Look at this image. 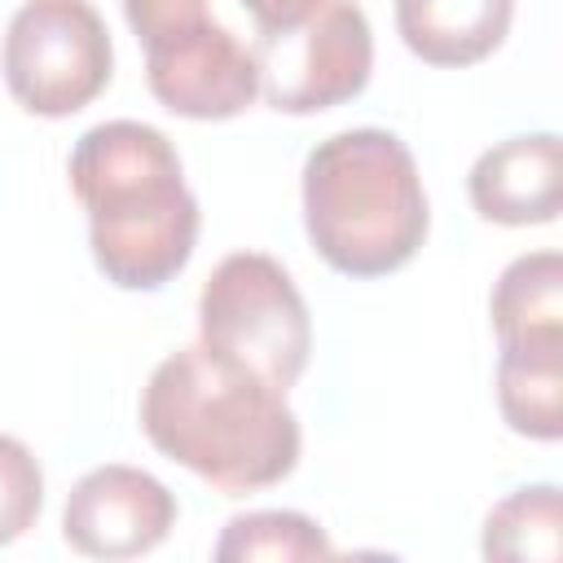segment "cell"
Instances as JSON below:
<instances>
[{
    "label": "cell",
    "mask_w": 563,
    "mask_h": 563,
    "mask_svg": "<svg viewBox=\"0 0 563 563\" xmlns=\"http://www.w3.org/2000/svg\"><path fill=\"white\" fill-rule=\"evenodd\" d=\"M427 194L409 145L383 128H347L303 163V229L347 277H387L427 238Z\"/></svg>",
    "instance_id": "3957f363"
},
{
    "label": "cell",
    "mask_w": 563,
    "mask_h": 563,
    "mask_svg": "<svg viewBox=\"0 0 563 563\" xmlns=\"http://www.w3.org/2000/svg\"><path fill=\"white\" fill-rule=\"evenodd\" d=\"M0 66L22 110L66 119L110 84L114 48L88 0H26L9 18Z\"/></svg>",
    "instance_id": "5b68a950"
},
{
    "label": "cell",
    "mask_w": 563,
    "mask_h": 563,
    "mask_svg": "<svg viewBox=\"0 0 563 563\" xmlns=\"http://www.w3.org/2000/svg\"><path fill=\"white\" fill-rule=\"evenodd\" d=\"M141 427L163 457L229 497L282 484L299 462V418L286 396L207 343L154 365L141 391Z\"/></svg>",
    "instance_id": "6da1fadb"
},
{
    "label": "cell",
    "mask_w": 563,
    "mask_h": 563,
    "mask_svg": "<svg viewBox=\"0 0 563 563\" xmlns=\"http://www.w3.org/2000/svg\"><path fill=\"white\" fill-rule=\"evenodd\" d=\"M493 330L501 343H563V255L532 251L506 264L493 286Z\"/></svg>",
    "instance_id": "7c38bea8"
},
{
    "label": "cell",
    "mask_w": 563,
    "mask_h": 563,
    "mask_svg": "<svg viewBox=\"0 0 563 563\" xmlns=\"http://www.w3.org/2000/svg\"><path fill=\"white\" fill-rule=\"evenodd\" d=\"M515 0H396L405 48L431 66L484 62L510 31Z\"/></svg>",
    "instance_id": "30bf717a"
},
{
    "label": "cell",
    "mask_w": 563,
    "mask_h": 563,
    "mask_svg": "<svg viewBox=\"0 0 563 563\" xmlns=\"http://www.w3.org/2000/svg\"><path fill=\"white\" fill-rule=\"evenodd\" d=\"M202 343L255 369L282 396L308 365L312 321L290 273L260 251L224 255L198 295Z\"/></svg>",
    "instance_id": "277c9868"
},
{
    "label": "cell",
    "mask_w": 563,
    "mask_h": 563,
    "mask_svg": "<svg viewBox=\"0 0 563 563\" xmlns=\"http://www.w3.org/2000/svg\"><path fill=\"white\" fill-rule=\"evenodd\" d=\"M471 207L493 224H550L563 207V145L554 132L484 150L466 176Z\"/></svg>",
    "instance_id": "9c48e42d"
},
{
    "label": "cell",
    "mask_w": 563,
    "mask_h": 563,
    "mask_svg": "<svg viewBox=\"0 0 563 563\" xmlns=\"http://www.w3.org/2000/svg\"><path fill=\"white\" fill-rule=\"evenodd\" d=\"M70 189L88 211V246L123 290L167 286L194 255L198 198L185 189L176 145L136 119L88 128L70 150Z\"/></svg>",
    "instance_id": "7a4b0ae2"
},
{
    "label": "cell",
    "mask_w": 563,
    "mask_h": 563,
    "mask_svg": "<svg viewBox=\"0 0 563 563\" xmlns=\"http://www.w3.org/2000/svg\"><path fill=\"white\" fill-rule=\"evenodd\" d=\"M40 506H44V475L35 453L22 440L0 435V545L18 541L40 519Z\"/></svg>",
    "instance_id": "9a60e30c"
},
{
    "label": "cell",
    "mask_w": 563,
    "mask_h": 563,
    "mask_svg": "<svg viewBox=\"0 0 563 563\" xmlns=\"http://www.w3.org/2000/svg\"><path fill=\"white\" fill-rule=\"evenodd\" d=\"M145 79L180 119H233L260 97L251 48L211 18L145 44Z\"/></svg>",
    "instance_id": "52a82bcc"
},
{
    "label": "cell",
    "mask_w": 563,
    "mask_h": 563,
    "mask_svg": "<svg viewBox=\"0 0 563 563\" xmlns=\"http://www.w3.org/2000/svg\"><path fill=\"white\" fill-rule=\"evenodd\" d=\"M330 541L325 532L299 515V510H251L224 523L220 541H216V559L220 563H251V559H277V563H295V559H330Z\"/></svg>",
    "instance_id": "4fadbf2b"
},
{
    "label": "cell",
    "mask_w": 563,
    "mask_h": 563,
    "mask_svg": "<svg viewBox=\"0 0 563 563\" xmlns=\"http://www.w3.org/2000/svg\"><path fill=\"white\" fill-rule=\"evenodd\" d=\"M321 0H242V9L255 18L260 31H282V26H295L303 22Z\"/></svg>",
    "instance_id": "e0dca14e"
},
{
    "label": "cell",
    "mask_w": 563,
    "mask_h": 563,
    "mask_svg": "<svg viewBox=\"0 0 563 563\" xmlns=\"http://www.w3.org/2000/svg\"><path fill=\"white\" fill-rule=\"evenodd\" d=\"M484 554L488 559H559V488L532 484L510 493L484 519Z\"/></svg>",
    "instance_id": "5bb4252c"
},
{
    "label": "cell",
    "mask_w": 563,
    "mask_h": 563,
    "mask_svg": "<svg viewBox=\"0 0 563 563\" xmlns=\"http://www.w3.org/2000/svg\"><path fill=\"white\" fill-rule=\"evenodd\" d=\"M176 523V497L150 471L97 466L88 471L62 510V532L70 550L88 559H136L167 541Z\"/></svg>",
    "instance_id": "ba28073f"
},
{
    "label": "cell",
    "mask_w": 563,
    "mask_h": 563,
    "mask_svg": "<svg viewBox=\"0 0 563 563\" xmlns=\"http://www.w3.org/2000/svg\"><path fill=\"white\" fill-rule=\"evenodd\" d=\"M260 92L282 114H317L365 92L374 66V35L356 0H321L303 22L260 31L255 48Z\"/></svg>",
    "instance_id": "8992f818"
},
{
    "label": "cell",
    "mask_w": 563,
    "mask_h": 563,
    "mask_svg": "<svg viewBox=\"0 0 563 563\" xmlns=\"http://www.w3.org/2000/svg\"><path fill=\"white\" fill-rule=\"evenodd\" d=\"M497 405L510 431L528 440L563 435V343H501Z\"/></svg>",
    "instance_id": "8fae6325"
},
{
    "label": "cell",
    "mask_w": 563,
    "mask_h": 563,
    "mask_svg": "<svg viewBox=\"0 0 563 563\" xmlns=\"http://www.w3.org/2000/svg\"><path fill=\"white\" fill-rule=\"evenodd\" d=\"M128 26L136 31L141 44H154L172 31H185L207 18V0H123Z\"/></svg>",
    "instance_id": "2e32d148"
}]
</instances>
